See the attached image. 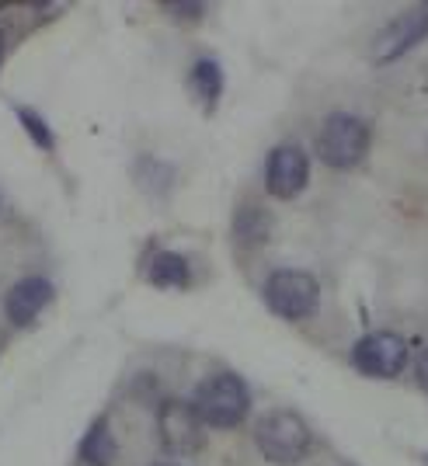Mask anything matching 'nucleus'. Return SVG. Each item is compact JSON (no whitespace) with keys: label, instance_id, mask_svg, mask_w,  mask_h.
<instances>
[{"label":"nucleus","instance_id":"f257e3e1","mask_svg":"<svg viewBox=\"0 0 428 466\" xmlns=\"http://www.w3.org/2000/svg\"><path fill=\"white\" fill-rule=\"evenodd\" d=\"M192 408L206 428H237L251 410V390L237 372H213L195 387Z\"/></svg>","mask_w":428,"mask_h":466},{"label":"nucleus","instance_id":"f03ea898","mask_svg":"<svg viewBox=\"0 0 428 466\" xmlns=\"http://www.w3.org/2000/svg\"><path fill=\"white\" fill-rule=\"evenodd\" d=\"M254 446L269 463L296 466L313 449V431L296 410H269L254 425Z\"/></svg>","mask_w":428,"mask_h":466},{"label":"nucleus","instance_id":"7ed1b4c3","mask_svg":"<svg viewBox=\"0 0 428 466\" xmlns=\"http://www.w3.org/2000/svg\"><path fill=\"white\" fill-rule=\"evenodd\" d=\"M370 139H372V129L366 118L352 116V112H334L321 122V129H317V157L334 167V171H349L355 167L366 150H370Z\"/></svg>","mask_w":428,"mask_h":466},{"label":"nucleus","instance_id":"20e7f679","mask_svg":"<svg viewBox=\"0 0 428 466\" xmlns=\"http://www.w3.org/2000/svg\"><path fill=\"white\" fill-rule=\"evenodd\" d=\"M261 296H265V307L282 317V320H307L317 303H321V286L311 272H300V268H275L265 286H261Z\"/></svg>","mask_w":428,"mask_h":466},{"label":"nucleus","instance_id":"39448f33","mask_svg":"<svg viewBox=\"0 0 428 466\" xmlns=\"http://www.w3.org/2000/svg\"><path fill=\"white\" fill-rule=\"evenodd\" d=\"M349 362L362 376L372 380H393L408 366V341L393 330H370L362 334L349 351Z\"/></svg>","mask_w":428,"mask_h":466},{"label":"nucleus","instance_id":"423d86ee","mask_svg":"<svg viewBox=\"0 0 428 466\" xmlns=\"http://www.w3.org/2000/svg\"><path fill=\"white\" fill-rule=\"evenodd\" d=\"M428 39V4H414L408 11H401L393 21L380 28V35L372 39V63L387 66L393 59L411 53L418 42Z\"/></svg>","mask_w":428,"mask_h":466},{"label":"nucleus","instance_id":"0eeeda50","mask_svg":"<svg viewBox=\"0 0 428 466\" xmlns=\"http://www.w3.org/2000/svg\"><path fill=\"white\" fill-rule=\"evenodd\" d=\"M157 428H160V442L175 456H195L206 446V431L195 414L192 400H164L157 410Z\"/></svg>","mask_w":428,"mask_h":466},{"label":"nucleus","instance_id":"6e6552de","mask_svg":"<svg viewBox=\"0 0 428 466\" xmlns=\"http://www.w3.org/2000/svg\"><path fill=\"white\" fill-rule=\"evenodd\" d=\"M307 181H311V157H307V150H300L296 143L275 147L269 160H265V188H269V195L290 202V198H296L307 188Z\"/></svg>","mask_w":428,"mask_h":466},{"label":"nucleus","instance_id":"1a4fd4ad","mask_svg":"<svg viewBox=\"0 0 428 466\" xmlns=\"http://www.w3.org/2000/svg\"><path fill=\"white\" fill-rule=\"evenodd\" d=\"M53 282L42 279V275H28L11 286V292L4 296V317L15 324V328H32L39 320V313L53 303Z\"/></svg>","mask_w":428,"mask_h":466},{"label":"nucleus","instance_id":"9d476101","mask_svg":"<svg viewBox=\"0 0 428 466\" xmlns=\"http://www.w3.org/2000/svg\"><path fill=\"white\" fill-rule=\"evenodd\" d=\"M275 230V216L265 209V206H254V202H244V206H237L234 213V237L237 244H244V248H258V244H265Z\"/></svg>","mask_w":428,"mask_h":466},{"label":"nucleus","instance_id":"9b49d317","mask_svg":"<svg viewBox=\"0 0 428 466\" xmlns=\"http://www.w3.org/2000/svg\"><path fill=\"white\" fill-rule=\"evenodd\" d=\"M147 279L160 286V289H185L192 282V265L189 258L178 251H157L150 258V268H147Z\"/></svg>","mask_w":428,"mask_h":466},{"label":"nucleus","instance_id":"f8f14e48","mask_svg":"<svg viewBox=\"0 0 428 466\" xmlns=\"http://www.w3.org/2000/svg\"><path fill=\"white\" fill-rule=\"evenodd\" d=\"M118 456V442L108 428V418H97L80 439V463L84 466H112Z\"/></svg>","mask_w":428,"mask_h":466},{"label":"nucleus","instance_id":"ddd939ff","mask_svg":"<svg viewBox=\"0 0 428 466\" xmlns=\"http://www.w3.org/2000/svg\"><path fill=\"white\" fill-rule=\"evenodd\" d=\"M189 84H192L195 97L202 101V108H206V112H213L216 101H219V95H223V66H219L216 59H209V56L195 59Z\"/></svg>","mask_w":428,"mask_h":466},{"label":"nucleus","instance_id":"4468645a","mask_svg":"<svg viewBox=\"0 0 428 466\" xmlns=\"http://www.w3.org/2000/svg\"><path fill=\"white\" fill-rule=\"evenodd\" d=\"M15 116H18V122H21V129L28 133V139L39 147V150H53L56 147V137H53V129H49V122L36 112V108H15Z\"/></svg>","mask_w":428,"mask_h":466},{"label":"nucleus","instance_id":"2eb2a0df","mask_svg":"<svg viewBox=\"0 0 428 466\" xmlns=\"http://www.w3.org/2000/svg\"><path fill=\"white\" fill-rule=\"evenodd\" d=\"M137 171L139 175L147 171V177H139V185L150 188L154 195H164L168 188H171V181H175V167H171V164H160L157 157H143Z\"/></svg>","mask_w":428,"mask_h":466},{"label":"nucleus","instance_id":"dca6fc26","mask_svg":"<svg viewBox=\"0 0 428 466\" xmlns=\"http://www.w3.org/2000/svg\"><path fill=\"white\" fill-rule=\"evenodd\" d=\"M171 18H181V21H199L202 15H206V4H199V0H181V4H175V0H164L160 4Z\"/></svg>","mask_w":428,"mask_h":466},{"label":"nucleus","instance_id":"f3484780","mask_svg":"<svg viewBox=\"0 0 428 466\" xmlns=\"http://www.w3.org/2000/svg\"><path fill=\"white\" fill-rule=\"evenodd\" d=\"M414 376H418V387L428 393V349H422L414 355Z\"/></svg>","mask_w":428,"mask_h":466},{"label":"nucleus","instance_id":"a211bd4d","mask_svg":"<svg viewBox=\"0 0 428 466\" xmlns=\"http://www.w3.org/2000/svg\"><path fill=\"white\" fill-rule=\"evenodd\" d=\"M4 56H7V35L0 32V66H4Z\"/></svg>","mask_w":428,"mask_h":466},{"label":"nucleus","instance_id":"6ab92c4d","mask_svg":"<svg viewBox=\"0 0 428 466\" xmlns=\"http://www.w3.org/2000/svg\"><path fill=\"white\" fill-rule=\"evenodd\" d=\"M164 466H171V463H164Z\"/></svg>","mask_w":428,"mask_h":466}]
</instances>
